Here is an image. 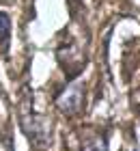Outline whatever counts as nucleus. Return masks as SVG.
<instances>
[{
  "instance_id": "f257e3e1",
  "label": "nucleus",
  "mask_w": 140,
  "mask_h": 151,
  "mask_svg": "<svg viewBox=\"0 0 140 151\" xmlns=\"http://www.w3.org/2000/svg\"><path fill=\"white\" fill-rule=\"evenodd\" d=\"M82 104H84V88H82V84H78V82L69 84L65 91L56 97V108H58L62 114H67V116L78 114L82 110Z\"/></svg>"
},
{
  "instance_id": "f03ea898",
  "label": "nucleus",
  "mask_w": 140,
  "mask_h": 151,
  "mask_svg": "<svg viewBox=\"0 0 140 151\" xmlns=\"http://www.w3.org/2000/svg\"><path fill=\"white\" fill-rule=\"evenodd\" d=\"M22 129L34 145H45L47 142V119H43L41 114L28 112V116H24L22 121Z\"/></svg>"
},
{
  "instance_id": "7ed1b4c3",
  "label": "nucleus",
  "mask_w": 140,
  "mask_h": 151,
  "mask_svg": "<svg viewBox=\"0 0 140 151\" xmlns=\"http://www.w3.org/2000/svg\"><path fill=\"white\" fill-rule=\"evenodd\" d=\"M11 37V17L0 11V43H6Z\"/></svg>"
},
{
  "instance_id": "20e7f679",
  "label": "nucleus",
  "mask_w": 140,
  "mask_h": 151,
  "mask_svg": "<svg viewBox=\"0 0 140 151\" xmlns=\"http://www.w3.org/2000/svg\"><path fill=\"white\" fill-rule=\"evenodd\" d=\"M80 151H108V147H106V140H101V138H93V140L84 142Z\"/></svg>"
}]
</instances>
